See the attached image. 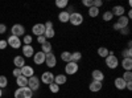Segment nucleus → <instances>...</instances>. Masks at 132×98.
<instances>
[{
    "label": "nucleus",
    "instance_id": "11",
    "mask_svg": "<svg viewBox=\"0 0 132 98\" xmlns=\"http://www.w3.org/2000/svg\"><path fill=\"white\" fill-rule=\"evenodd\" d=\"M45 25L44 24H41V23H38V24H35L33 25V28H32V33L33 35H36V36H42L44 33H45Z\"/></svg>",
    "mask_w": 132,
    "mask_h": 98
},
{
    "label": "nucleus",
    "instance_id": "31",
    "mask_svg": "<svg viewBox=\"0 0 132 98\" xmlns=\"http://www.w3.org/2000/svg\"><path fill=\"white\" fill-rule=\"evenodd\" d=\"M102 19H103V21H111L114 19L111 11H106V12L103 13V16H102Z\"/></svg>",
    "mask_w": 132,
    "mask_h": 98
},
{
    "label": "nucleus",
    "instance_id": "14",
    "mask_svg": "<svg viewBox=\"0 0 132 98\" xmlns=\"http://www.w3.org/2000/svg\"><path fill=\"white\" fill-rule=\"evenodd\" d=\"M21 76H24L27 78H30L32 76H35V70H33V68L29 66V65H24V66L21 68Z\"/></svg>",
    "mask_w": 132,
    "mask_h": 98
},
{
    "label": "nucleus",
    "instance_id": "30",
    "mask_svg": "<svg viewBox=\"0 0 132 98\" xmlns=\"http://www.w3.org/2000/svg\"><path fill=\"white\" fill-rule=\"evenodd\" d=\"M98 15H99V8H95V7L89 8V16L90 17H96Z\"/></svg>",
    "mask_w": 132,
    "mask_h": 98
},
{
    "label": "nucleus",
    "instance_id": "6",
    "mask_svg": "<svg viewBox=\"0 0 132 98\" xmlns=\"http://www.w3.org/2000/svg\"><path fill=\"white\" fill-rule=\"evenodd\" d=\"M11 33H12V36H16V37L25 36V28L21 24H15L12 28H11Z\"/></svg>",
    "mask_w": 132,
    "mask_h": 98
},
{
    "label": "nucleus",
    "instance_id": "8",
    "mask_svg": "<svg viewBox=\"0 0 132 98\" xmlns=\"http://www.w3.org/2000/svg\"><path fill=\"white\" fill-rule=\"evenodd\" d=\"M78 69H79L78 64H77V62H73V61H70V62L66 64V66H65V73H66V74H70V76H73V74H75L77 72H78Z\"/></svg>",
    "mask_w": 132,
    "mask_h": 98
},
{
    "label": "nucleus",
    "instance_id": "24",
    "mask_svg": "<svg viewBox=\"0 0 132 98\" xmlns=\"http://www.w3.org/2000/svg\"><path fill=\"white\" fill-rule=\"evenodd\" d=\"M52 49H53V47H52V42H49V41L44 42V44L41 45V52H42V53H45V54L50 53V52H52Z\"/></svg>",
    "mask_w": 132,
    "mask_h": 98
},
{
    "label": "nucleus",
    "instance_id": "29",
    "mask_svg": "<svg viewBox=\"0 0 132 98\" xmlns=\"http://www.w3.org/2000/svg\"><path fill=\"white\" fill-rule=\"evenodd\" d=\"M68 5H69L68 0H57V2H56V7H58V8H61V9L66 8Z\"/></svg>",
    "mask_w": 132,
    "mask_h": 98
},
{
    "label": "nucleus",
    "instance_id": "10",
    "mask_svg": "<svg viewBox=\"0 0 132 98\" xmlns=\"http://www.w3.org/2000/svg\"><path fill=\"white\" fill-rule=\"evenodd\" d=\"M41 82L50 85L52 82H54V74L52 72H44L42 76H41Z\"/></svg>",
    "mask_w": 132,
    "mask_h": 98
},
{
    "label": "nucleus",
    "instance_id": "32",
    "mask_svg": "<svg viewBox=\"0 0 132 98\" xmlns=\"http://www.w3.org/2000/svg\"><path fill=\"white\" fill-rule=\"evenodd\" d=\"M49 90H50L52 93H54V94H56V93H58V92H60V86H58L57 84L52 82V84L49 85Z\"/></svg>",
    "mask_w": 132,
    "mask_h": 98
},
{
    "label": "nucleus",
    "instance_id": "5",
    "mask_svg": "<svg viewBox=\"0 0 132 98\" xmlns=\"http://www.w3.org/2000/svg\"><path fill=\"white\" fill-rule=\"evenodd\" d=\"M28 88L32 92H36L40 89V78L36 76H32L30 78H28Z\"/></svg>",
    "mask_w": 132,
    "mask_h": 98
},
{
    "label": "nucleus",
    "instance_id": "20",
    "mask_svg": "<svg viewBox=\"0 0 132 98\" xmlns=\"http://www.w3.org/2000/svg\"><path fill=\"white\" fill-rule=\"evenodd\" d=\"M69 17H70L69 11H61L60 15H58V20L61 23H69Z\"/></svg>",
    "mask_w": 132,
    "mask_h": 98
},
{
    "label": "nucleus",
    "instance_id": "39",
    "mask_svg": "<svg viewBox=\"0 0 132 98\" xmlns=\"http://www.w3.org/2000/svg\"><path fill=\"white\" fill-rule=\"evenodd\" d=\"M46 41H48V40L45 39V36H44V35H42V36H37V42H38V44L42 45L44 42H46Z\"/></svg>",
    "mask_w": 132,
    "mask_h": 98
},
{
    "label": "nucleus",
    "instance_id": "3",
    "mask_svg": "<svg viewBox=\"0 0 132 98\" xmlns=\"http://www.w3.org/2000/svg\"><path fill=\"white\" fill-rule=\"evenodd\" d=\"M83 15L82 13H79V12H73V13H70V17H69V23L71 24V25H74V27H78V25H81L82 23H83Z\"/></svg>",
    "mask_w": 132,
    "mask_h": 98
},
{
    "label": "nucleus",
    "instance_id": "12",
    "mask_svg": "<svg viewBox=\"0 0 132 98\" xmlns=\"http://www.w3.org/2000/svg\"><path fill=\"white\" fill-rule=\"evenodd\" d=\"M45 56H46V54L42 53V52L40 50V52H37V53L33 54V61H35V64H37V65L45 64Z\"/></svg>",
    "mask_w": 132,
    "mask_h": 98
},
{
    "label": "nucleus",
    "instance_id": "33",
    "mask_svg": "<svg viewBox=\"0 0 132 98\" xmlns=\"http://www.w3.org/2000/svg\"><path fill=\"white\" fill-rule=\"evenodd\" d=\"M122 56L123 58H132V49H123Z\"/></svg>",
    "mask_w": 132,
    "mask_h": 98
},
{
    "label": "nucleus",
    "instance_id": "22",
    "mask_svg": "<svg viewBox=\"0 0 132 98\" xmlns=\"http://www.w3.org/2000/svg\"><path fill=\"white\" fill-rule=\"evenodd\" d=\"M120 65L123 66V69L126 72H131V69H132V58H123V61H122Z\"/></svg>",
    "mask_w": 132,
    "mask_h": 98
},
{
    "label": "nucleus",
    "instance_id": "27",
    "mask_svg": "<svg viewBox=\"0 0 132 98\" xmlns=\"http://www.w3.org/2000/svg\"><path fill=\"white\" fill-rule=\"evenodd\" d=\"M44 36H45V39H46V40H49V39H53L54 36H56V32H54V29H53V28L45 29V33H44Z\"/></svg>",
    "mask_w": 132,
    "mask_h": 98
},
{
    "label": "nucleus",
    "instance_id": "16",
    "mask_svg": "<svg viewBox=\"0 0 132 98\" xmlns=\"http://www.w3.org/2000/svg\"><path fill=\"white\" fill-rule=\"evenodd\" d=\"M124 12H126V9H124L123 5H115V7L112 8V11H111L112 16H118V17L124 16Z\"/></svg>",
    "mask_w": 132,
    "mask_h": 98
},
{
    "label": "nucleus",
    "instance_id": "42",
    "mask_svg": "<svg viewBox=\"0 0 132 98\" xmlns=\"http://www.w3.org/2000/svg\"><path fill=\"white\" fill-rule=\"evenodd\" d=\"M5 32H7V27H5V24H0V35L5 33Z\"/></svg>",
    "mask_w": 132,
    "mask_h": 98
},
{
    "label": "nucleus",
    "instance_id": "44",
    "mask_svg": "<svg viewBox=\"0 0 132 98\" xmlns=\"http://www.w3.org/2000/svg\"><path fill=\"white\" fill-rule=\"evenodd\" d=\"M44 25H45V28H46V29H49V28H53V21H46V23L44 24Z\"/></svg>",
    "mask_w": 132,
    "mask_h": 98
},
{
    "label": "nucleus",
    "instance_id": "19",
    "mask_svg": "<svg viewBox=\"0 0 132 98\" xmlns=\"http://www.w3.org/2000/svg\"><path fill=\"white\" fill-rule=\"evenodd\" d=\"M66 81H68L66 74H57V76H54V84H57L58 86L66 84Z\"/></svg>",
    "mask_w": 132,
    "mask_h": 98
},
{
    "label": "nucleus",
    "instance_id": "7",
    "mask_svg": "<svg viewBox=\"0 0 132 98\" xmlns=\"http://www.w3.org/2000/svg\"><path fill=\"white\" fill-rule=\"evenodd\" d=\"M7 42H8V45L11 48H13V49H19V48H21V45H23V42H21L20 37H16V36H12V35L8 37Z\"/></svg>",
    "mask_w": 132,
    "mask_h": 98
},
{
    "label": "nucleus",
    "instance_id": "17",
    "mask_svg": "<svg viewBox=\"0 0 132 98\" xmlns=\"http://www.w3.org/2000/svg\"><path fill=\"white\" fill-rule=\"evenodd\" d=\"M23 57H33V54H35V49H33L32 45H23Z\"/></svg>",
    "mask_w": 132,
    "mask_h": 98
},
{
    "label": "nucleus",
    "instance_id": "43",
    "mask_svg": "<svg viewBox=\"0 0 132 98\" xmlns=\"http://www.w3.org/2000/svg\"><path fill=\"white\" fill-rule=\"evenodd\" d=\"M120 33H122V35H129V28L127 27V28H123V29H120Z\"/></svg>",
    "mask_w": 132,
    "mask_h": 98
},
{
    "label": "nucleus",
    "instance_id": "21",
    "mask_svg": "<svg viewBox=\"0 0 132 98\" xmlns=\"http://www.w3.org/2000/svg\"><path fill=\"white\" fill-rule=\"evenodd\" d=\"M13 64H15V66L16 68H19V69H21L25 65V60H24V57L23 56H16L15 58H13Z\"/></svg>",
    "mask_w": 132,
    "mask_h": 98
},
{
    "label": "nucleus",
    "instance_id": "37",
    "mask_svg": "<svg viewBox=\"0 0 132 98\" xmlns=\"http://www.w3.org/2000/svg\"><path fill=\"white\" fill-rule=\"evenodd\" d=\"M12 74H13V77H15V78L20 77V76H21V69H19V68H15V69H13V72H12Z\"/></svg>",
    "mask_w": 132,
    "mask_h": 98
},
{
    "label": "nucleus",
    "instance_id": "40",
    "mask_svg": "<svg viewBox=\"0 0 132 98\" xmlns=\"http://www.w3.org/2000/svg\"><path fill=\"white\" fill-rule=\"evenodd\" d=\"M101 5H103L102 0H94V2H93V7H95V8H99Z\"/></svg>",
    "mask_w": 132,
    "mask_h": 98
},
{
    "label": "nucleus",
    "instance_id": "45",
    "mask_svg": "<svg viewBox=\"0 0 132 98\" xmlns=\"http://www.w3.org/2000/svg\"><path fill=\"white\" fill-rule=\"evenodd\" d=\"M126 89L132 90V82H127V84H126Z\"/></svg>",
    "mask_w": 132,
    "mask_h": 98
},
{
    "label": "nucleus",
    "instance_id": "36",
    "mask_svg": "<svg viewBox=\"0 0 132 98\" xmlns=\"http://www.w3.org/2000/svg\"><path fill=\"white\" fill-rule=\"evenodd\" d=\"M23 42H24V45H30V42H32V36H30V35H25Z\"/></svg>",
    "mask_w": 132,
    "mask_h": 98
},
{
    "label": "nucleus",
    "instance_id": "9",
    "mask_svg": "<svg viewBox=\"0 0 132 98\" xmlns=\"http://www.w3.org/2000/svg\"><path fill=\"white\" fill-rule=\"evenodd\" d=\"M45 64H46V66L48 68H54L57 65V58L56 56H54V53H48L46 56H45Z\"/></svg>",
    "mask_w": 132,
    "mask_h": 98
},
{
    "label": "nucleus",
    "instance_id": "47",
    "mask_svg": "<svg viewBox=\"0 0 132 98\" xmlns=\"http://www.w3.org/2000/svg\"><path fill=\"white\" fill-rule=\"evenodd\" d=\"M2 95H3V89H0V98H2Z\"/></svg>",
    "mask_w": 132,
    "mask_h": 98
},
{
    "label": "nucleus",
    "instance_id": "46",
    "mask_svg": "<svg viewBox=\"0 0 132 98\" xmlns=\"http://www.w3.org/2000/svg\"><path fill=\"white\" fill-rule=\"evenodd\" d=\"M131 47H132V41H128L127 42V49H131Z\"/></svg>",
    "mask_w": 132,
    "mask_h": 98
},
{
    "label": "nucleus",
    "instance_id": "13",
    "mask_svg": "<svg viewBox=\"0 0 132 98\" xmlns=\"http://www.w3.org/2000/svg\"><path fill=\"white\" fill-rule=\"evenodd\" d=\"M102 88H103V82H99V81H91L90 85H89V90L93 92V93L101 92Z\"/></svg>",
    "mask_w": 132,
    "mask_h": 98
},
{
    "label": "nucleus",
    "instance_id": "38",
    "mask_svg": "<svg viewBox=\"0 0 132 98\" xmlns=\"http://www.w3.org/2000/svg\"><path fill=\"white\" fill-rule=\"evenodd\" d=\"M93 2H94V0H83L82 4H83L85 7H87V8H91V7H93Z\"/></svg>",
    "mask_w": 132,
    "mask_h": 98
},
{
    "label": "nucleus",
    "instance_id": "1",
    "mask_svg": "<svg viewBox=\"0 0 132 98\" xmlns=\"http://www.w3.org/2000/svg\"><path fill=\"white\" fill-rule=\"evenodd\" d=\"M15 98H32L33 97V92L25 86V88H17L13 93Z\"/></svg>",
    "mask_w": 132,
    "mask_h": 98
},
{
    "label": "nucleus",
    "instance_id": "35",
    "mask_svg": "<svg viewBox=\"0 0 132 98\" xmlns=\"http://www.w3.org/2000/svg\"><path fill=\"white\" fill-rule=\"evenodd\" d=\"M7 85H8V80H7V77H5V76H0V89L5 88Z\"/></svg>",
    "mask_w": 132,
    "mask_h": 98
},
{
    "label": "nucleus",
    "instance_id": "15",
    "mask_svg": "<svg viewBox=\"0 0 132 98\" xmlns=\"http://www.w3.org/2000/svg\"><path fill=\"white\" fill-rule=\"evenodd\" d=\"M91 77H93V81H99V82H103L104 80V73L99 69H95L91 72Z\"/></svg>",
    "mask_w": 132,
    "mask_h": 98
},
{
    "label": "nucleus",
    "instance_id": "4",
    "mask_svg": "<svg viewBox=\"0 0 132 98\" xmlns=\"http://www.w3.org/2000/svg\"><path fill=\"white\" fill-rule=\"evenodd\" d=\"M128 24H129V20L127 19V16H120L116 23H114V29L115 31H120L123 28H127Z\"/></svg>",
    "mask_w": 132,
    "mask_h": 98
},
{
    "label": "nucleus",
    "instance_id": "34",
    "mask_svg": "<svg viewBox=\"0 0 132 98\" xmlns=\"http://www.w3.org/2000/svg\"><path fill=\"white\" fill-rule=\"evenodd\" d=\"M122 78L126 82H132V73L131 72H124V74L122 76Z\"/></svg>",
    "mask_w": 132,
    "mask_h": 98
},
{
    "label": "nucleus",
    "instance_id": "25",
    "mask_svg": "<svg viewBox=\"0 0 132 98\" xmlns=\"http://www.w3.org/2000/svg\"><path fill=\"white\" fill-rule=\"evenodd\" d=\"M61 60L63 61V62H70L71 61V52H68V50H65V52H62L61 53Z\"/></svg>",
    "mask_w": 132,
    "mask_h": 98
},
{
    "label": "nucleus",
    "instance_id": "41",
    "mask_svg": "<svg viewBox=\"0 0 132 98\" xmlns=\"http://www.w3.org/2000/svg\"><path fill=\"white\" fill-rule=\"evenodd\" d=\"M8 47V42H7V40H0V49H5Z\"/></svg>",
    "mask_w": 132,
    "mask_h": 98
},
{
    "label": "nucleus",
    "instance_id": "26",
    "mask_svg": "<svg viewBox=\"0 0 132 98\" xmlns=\"http://www.w3.org/2000/svg\"><path fill=\"white\" fill-rule=\"evenodd\" d=\"M108 54H110V50H108L106 47H101V48L98 49V56H99V57L106 58V57L108 56Z\"/></svg>",
    "mask_w": 132,
    "mask_h": 98
},
{
    "label": "nucleus",
    "instance_id": "28",
    "mask_svg": "<svg viewBox=\"0 0 132 98\" xmlns=\"http://www.w3.org/2000/svg\"><path fill=\"white\" fill-rule=\"evenodd\" d=\"M82 58V53L81 52H73L71 53V61L73 62H77L78 64V61Z\"/></svg>",
    "mask_w": 132,
    "mask_h": 98
},
{
    "label": "nucleus",
    "instance_id": "2",
    "mask_svg": "<svg viewBox=\"0 0 132 98\" xmlns=\"http://www.w3.org/2000/svg\"><path fill=\"white\" fill-rule=\"evenodd\" d=\"M104 60H106L107 68H110V69H116V68L119 66V60H118V57L115 56L112 52H110V54H108Z\"/></svg>",
    "mask_w": 132,
    "mask_h": 98
},
{
    "label": "nucleus",
    "instance_id": "18",
    "mask_svg": "<svg viewBox=\"0 0 132 98\" xmlns=\"http://www.w3.org/2000/svg\"><path fill=\"white\" fill-rule=\"evenodd\" d=\"M126 81L122 78V77H118V78H115V81H114V85H115V88L118 89V90H124L126 89Z\"/></svg>",
    "mask_w": 132,
    "mask_h": 98
},
{
    "label": "nucleus",
    "instance_id": "23",
    "mask_svg": "<svg viewBox=\"0 0 132 98\" xmlns=\"http://www.w3.org/2000/svg\"><path fill=\"white\" fill-rule=\"evenodd\" d=\"M16 84L19 88H25V86H28V78L24 77V76H20V77L16 78Z\"/></svg>",
    "mask_w": 132,
    "mask_h": 98
}]
</instances>
